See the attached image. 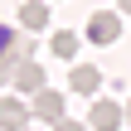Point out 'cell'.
I'll return each instance as SVG.
<instances>
[{
	"mask_svg": "<svg viewBox=\"0 0 131 131\" xmlns=\"http://www.w3.org/2000/svg\"><path fill=\"white\" fill-rule=\"evenodd\" d=\"M88 39H92V44H117V39H122V15H117V10H92Z\"/></svg>",
	"mask_w": 131,
	"mask_h": 131,
	"instance_id": "2",
	"label": "cell"
},
{
	"mask_svg": "<svg viewBox=\"0 0 131 131\" xmlns=\"http://www.w3.org/2000/svg\"><path fill=\"white\" fill-rule=\"evenodd\" d=\"M73 53H78V34L73 29H58L53 34V58H73Z\"/></svg>",
	"mask_w": 131,
	"mask_h": 131,
	"instance_id": "8",
	"label": "cell"
},
{
	"mask_svg": "<svg viewBox=\"0 0 131 131\" xmlns=\"http://www.w3.org/2000/svg\"><path fill=\"white\" fill-rule=\"evenodd\" d=\"M10 44H15V29H10V24H5V19H0V53H5V49H10Z\"/></svg>",
	"mask_w": 131,
	"mask_h": 131,
	"instance_id": "9",
	"label": "cell"
},
{
	"mask_svg": "<svg viewBox=\"0 0 131 131\" xmlns=\"http://www.w3.org/2000/svg\"><path fill=\"white\" fill-rule=\"evenodd\" d=\"M29 107L19 102V97H0V131H19V126H29Z\"/></svg>",
	"mask_w": 131,
	"mask_h": 131,
	"instance_id": "4",
	"label": "cell"
},
{
	"mask_svg": "<svg viewBox=\"0 0 131 131\" xmlns=\"http://www.w3.org/2000/svg\"><path fill=\"white\" fill-rule=\"evenodd\" d=\"M19 24H24L29 34L49 29V5H44V0H24V5H19Z\"/></svg>",
	"mask_w": 131,
	"mask_h": 131,
	"instance_id": "7",
	"label": "cell"
},
{
	"mask_svg": "<svg viewBox=\"0 0 131 131\" xmlns=\"http://www.w3.org/2000/svg\"><path fill=\"white\" fill-rule=\"evenodd\" d=\"M29 112L39 117V122H63V92H53V88H39L34 92V102H29Z\"/></svg>",
	"mask_w": 131,
	"mask_h": 131,
	"instance_id": "3",
	"label": "cell"
},
{
	"mask_svg": "<svg viewBox=\"0 0 131 131\" xmlns=\"http://www.w3.org/2000/svg\"><path fill=\"white\" fill-rule=\"evenodd\" d=\"M122 122H126V107L112 102V97H97L92 112H88V126L92 131H122Z\"/></svg>",
	"mask_w": 131,
	"mask_h": 131,
	"instance_id": "1",
	"label": "cell"
},
{
	"mask_svg": "<svg viewBox=\"0 0 131 131\" xmlns=\"http://www.w3.org/2000/svg\"><path fill=\"white\" fill-rule=\"evenodd\" d=\"M53 131H88V122H68L63 117V122H53Z\"/></svg>",
	"mask_w": 131,
	"mask_h": 131,
	"instance_id": "10",
	"label": "cell"
},
{
	"mask_svg": "<svg viewBox=\"0 0 131 131\" xmlns=\"http://www.w3.org/2000/svg\"><path fill=\"white\" fill-rule=\"evenodd\" d=\"M117 10H131V0H117Z\"/></svg>",
	"mask_w": 131,
	"mask_h": 131,
	"instance_id": "11",
	"label": "cell"
},
{
	"mask_svg": "<svg viewBox=\"0 0 131 131\" xmlns=\"http://www.w3.org/2000/svg\"><path fill=\"white\" fill-rule=\"evenodd\" d=\"M15 88H19V92H39V88H44V63H39V58H24V63L15 68Z\"/></svg>",
	"mask_w": 131,
	"mask_h": 131,
	"instance_id": "5",
	"label": "cell"
},
{
	"mask_svg": "<svg viewBox=\"0 0 131 131\" xmlns=\"http://www.w3.org/2000/svg\"><path fill=\"white\" fill-rule=\"evenodd\" d=\"M126 122H131V102H126Z\"/></svg>",
	"mask_w": 131,
	"mask_h": 131,
	"instance_id": "12",
	"label": "cell"
},
{
	"mask_svg": "<svg viewBox=\"0 0 131 131\" xmlns=\"http://www.w3.org/2000/svg\"><path fill=\"white\" fill-rule=\"evenodd\" d=\"M68 88H73V92H83V97H92V92L102 88V73H97L92 63H78V68L68 73Z\"/></svg>",
	"mask_w": 131,
	"mask_h": 131,
	"instance_id": "6",
	"label": "cell"
}]
</instances>
